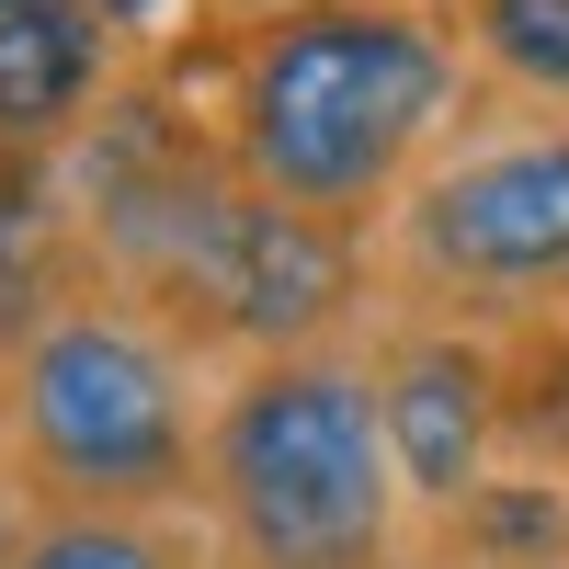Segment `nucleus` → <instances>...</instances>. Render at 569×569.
<instances>
[{
    "label": "nucleus",
    "mask_w": 569,
    "mask_h": 569,
    "mask_svg": "<svg viewBox=\"0 0 569 569\" xmlns=\"http://www.w3.org/2000/svg\"><path fill=\"white\" fill-rule=\"evenodd\" d=\"M456 114V34L421 0H273L240 23L206 149L308 217L365 228Z\"/></svg>",
    "instance_id": "f257e3e1"
},
{
    "label": "nucleus",
    "mask_w": 569,
    "mask_h": 569,
    "mask_svg": "<svg viewBox=\"0 0 569 569\" xmlns=\"http://www.w3.org/2000/svg\"><path fill=\"white\" fill-rule=\"evenodd\" d=\"M206 399L217 388L194 376V342L114 273H69L0 330V467L23 501L194 512Z\"/></svg>",
    "instance_id": "f03ea898"
},
{
    "label": "nucleus",
    "mask_w": 569,
    "mask_h": 569,
    "mask_svg": "<svg viewBox=\"0 0 569 569\" xmlns=\"http://www.w3.org/2000/svg\"><path fill=\"white\" fill-rule=\"evenodd\" d=\"M194 512L228 569H376L410 547V490L353 342L251 353L206 399Z\"/></svg>",
    "instance_id": "7ed1b4c3"
},
{
    "label": "nucleus",
    "mask_w": 569,
    "mask_h": 569,
    "mask_svg": "<svg viewBox=\"0 0 569 569\" xmlns=\"http://www.w3.org/2000/svg\"><path fill=\"white\" fill-rule=\"evenodd\" d=\"M399 273L456 319H525L569 297V126H525L433 160L399 194Z\"/></svg>",
    "instance_id": "20e7f679"
},
{
    "label": "nucleus",
    "mask_w": 569,
    "mask_h": 569,
    "mask_svg": "<svg viewBox=\"0 0 569 569\" xmlns=\"http://www.w3.org/2000/svg\"><path fill=\"white\" fill-rule=\"evenodd\" d=\"M365 365H376V421H388L399 490H410L421 525H445L501 467V330L456 319V308L445 319H399Z\"/></svg>",
    "instance_id": "39448f33"
},
{
    "label": "nucleus",
    "mask_w": 569,
    "mask_h": 569,
    "mask_svg": "<svg viewBox=\"0 0 569 569\" xmlns=\"http://www.w3.org/2000/svg\"><path fill=\"white\" fill-rule=\"evenodd\" d=\"M114 69V23L91 0H34L0 12V160H34L91 114V91Z\"/></svg>",
    "instance_id": "423d86ee"
},
{
    "label": "nucleus",
    "mask_w": 569,
    "mask_h": 569,
    "mask_svg": "<svg viewBox=\"0 0 569 569\" xmlns=\"http://www.w3.org/2000/svg\"><path fill=\"white\" fill-rule=\"evenodd\" d=\"M12 569H228L206 512H126V501H23Z\"/></svg>",
    "instance_id": "0eeeda50"
},
{
    "label": "nucleus",
    "mask_w": 569,
    "mask_h": 569,
    "mask_svg": "<svg viewBox=\"0 0 569 569\" xmlns=\"http://www.w3.org/2000/svg\"><path fill=\"white\" fill-rule=\"evenodd\" d=\"M433 569H569V479H547V467H490L433 525Z\"/></svg>",
    "instance_id": "6e6552de"
},
{
    "label": "nucleus",
    "mask_w": 569,
    "mask_h": 569,
    "mask_svg": "<svg viewBox=\"0 0 569 569\" xmlns=\"http://www.w3.org/2000/svg\"><path fill=\"white\" fill-rule=\"evenodd\" d=\"M501 467L569 479V297L501 319Z\"/></svg>",
    "instance_id": "1a4fd4ad"
},
{
    "label": "nucleus",
    "mask_w": 569,
    "mask_h": 569,
    "mask_svg": "<svg viewBox=\"0 0 569 569\" xmlns=\"http://www.w3.org/2000/svg\"><path fill=\"white\" fill-rule=\"evenodd\" d=\"M467 58L525 103L569 114V0H467Z\"/></svg>",
    "instance_id": "9d476101"
},
{
    "label": "nucleus",
    "mask_w": 569,
    "mask_h": 569,
    "mask_svg": "<svg viewBox=\"0 0 569 569\" xmlns=\"http://www.w3.org/2000/svg\"><path fill=\"white\" fill-rule=\"evenodd\" d=\"M12 536H23V490H12V467H0V569H12Z\"/></svg>",
    "instance_id": "9b49d317"
},
{
    "label": "nucleus",
    "mask_w": 569,
    "mask_h": 569,
    "mask_svg": "<svg viewBox=\"0 0 569 569\" xmlns=\"http://www.w3.org/2000/svg\"><path fill=\"white\" fill-rule=\"evenodd\" d=\"M91 12H103L114 34H137V23H149V12H160V0H91Z\"/></svg>",
    "instance_id": "f8f14e48"
},
{
    "label": "nucleus",
    "mask_w": 569,
    "mask_h": 569,
    "mask_svg": "<svg viewBox=\"0 0 569 569\" xmlns=\"http://www.w3.org/2000/svg\"><path fill=\"white\" fill-rule=\"evenodd\" d=\"M376 569H433V547H399V558H376Z\"/></svg>",
    "instance_id": "ddd939ff"
},
{
    "label": "nucleus",
    "mask_w": 569,
    "mask_h": 569,
    "mask_svg": "<svg viewBox=\"0 0 569 569\" xmlns=\"http://www.w3.org/2000/svg\"><path fill=\"white\" fill-rule=\"evenodd\" d=\"M0 12H34V0H0Z\"/></svg>",
    "instance_id": "4468645a"
},
{
    "label": "nucleus",
    "mask_w": 569,
    "mask_h": 569,
    "mask_svg": "<svg viewBox=\"0 0 569 569\" xmlns=\"http://www.w3.org/2000/svg\"><path fill=\"white\" fill-rule=\"evenodd\" d=\"M251 12H273V0H251Z\"/></svg>",
    "instance_id": "2eb2a0df"
}]
</instances>
